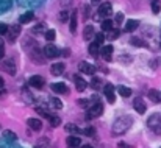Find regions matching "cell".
<instances>
[{
    "instance_id": "6da1fadb",
    "label": "cell",
    "mask_w": 161,
    "mask_h": 148,
    "mask_svg": "<svg viewBox=\"0 0 161 148\" xmlns=\"http://www.w3.org/2000/svg\"><path fill=\"white\" fill-rule=\"evenodd\" d=\"M133 123V117L131 115H120L117 117L114 122H113V126H111V133L114 136H120V134H125L130 126Z\"/></svg>"
},
{
    "instance_id": "7a4b0ae2",
    "label": "cell",
    "mask_w": 161,
    "mask_h": 148,
    "mask_svg": "<svg viewBox=\"0 0 161 148\" xmlns=\"http://www.w3.org/2000/svg\"><path fill=\"white\" fill-rule=\"evenodd\" d=\"M147 126L155 133L161 136V114H153L147 119Z\"/></svg>"
},
{
    "instance_id": "3957f363",
    "label": "cell",
    "mask_w": 161,
    "mask_h": 148,
    "mask_svg": "<svg viewBox=\"0 0 161 148\" xmlns=\"http://www.w3.org/2000/svg\"><path fill=\"white\" fill-rule=\"evenodd\" d=\"M102 112H103V104H102V103H99V101H96V103L88 109V112H86V120H91V119L100 117V115H102Z\"/></svg>"
},
{
    "instance_id": "277c9868",
    "label": "cell",
    "mask_w": 161,
    "mask_h": 148,
    "mask_svg": "<svg viewBox=\"0 0 161 148\" xmlns=\"http://www.w3.org/2000/svg\"><path fill=\"white\" fill-rule=\"evenodd\" d=\"M2 70L9 73V75H16V62L13 58H3L2 61Z\"/></svg>"
},
{
    "instance_id": "5b68a950",
    "label": "cell",
    "mask_w": 161,
    "mask_h": 148,
    "mask_svg": "<svg viewBox=\"0 0 161 148\" xmlns=\"http://www.w3.org/2000/svg\"><path fill=\"white\" fill-rule=\"evenodd\" d=\"M42 53L46 55V58H56V56L61 55V51L58 50V47H55L53 44H50V42L42 49Z\"/></svg>"
},
{
    "instance_id": "8992f818",
    "label": "cell",
    "mask_w": 161,
    "mask_h": 148,
    "mask_svg": "<svg viewBox=\"0 0 161 148\" xmlns=\"http://www.w3.org/2000/svg\"><path fill=\"white\" fill-rule=\"evenodd\" d=\"M19 34H20V24H16V25L9 27L6 36H8V41H9V42H14V41L19 38Z\"/></svg>"
},
{
    "instance_id": "52a82bcc",
    "label": "cell",
    "mask_w": 161,
    "mask_h": 148,
    "mask_svg": "<svg viewBox=\"0 0 161 148\" xmlns=\"http://www.w3.org/2000/svg\"><path fill=\"white\" fill-rule=\"evenodd\" d=\"M44 78L42 77H39V75H35V77H31L30 80H28V84L31 86V87H35V89H42L44 87Z\"/></svg>"
},
{
    "instance_id": "ba28073f",
    "label": "cell",
    "mask_w": 161,
    "mask_h": 148,
    "mask_svg": "<svg viewBox=\"0 0 161 148\" xmlns=\"http://www.w3.org/2000/svg\"><path fill=\"white\" fill-rule=\"evenodd\" d=\"M78 69H80V72L88 73V75H94V73H96V67H94L92 64L86 62V61H81V62L78 64Z\"/></svg>"
},
{
    "instance_id": "9c48e42d",
    "label": "cell",
    "mask_w": 161,
    "mask_h": 148,
    "mask_svg": "<svg viewBox=\"0 0 161 148\" xmlns=\"http://www.w3.org/2000/svg\"><path fill=\"white\" fill-rule=\"evenodd\" d=\"M109 14H113V6H111V3H109V2L102 3V5L99 6V16H100V17H107Z\"/></svg>"
},
{
    "instance_id": "30bf717a",
    "label": "cell",
    "mask_w": 161,
    "mask_h": 148,
    "mask_svg": "<svg viewBox=\"0 0 161 148\" xmlns=\"http://www.w3.org/2000/svg\"><path fill=\"white\" fill-rule=\"evenodd\" d=\"M27 125H28L30 130H33V131H36V133L42 130V122H41L39 119H35V117L28 119V120H27Z\"/></svg>"
},
{
    "instance_id": "8fae6325",
    "label": "cell",
    "mask_w": 161,
    "mask_h": 148,
    "mask_svg": "<svg viewBox=\"0 0 161 148\" xmlns=\"http://www.w3.org/2000/svg\"><path fill=\"white\" fill-rule=\"evenodd\" d=\"M103 92H105V97H107L108 103H114L116 101V95H114V86L113 84H107L103 87Z\"/></svg>"
},
{
    "instance_id": "7c38bea8",
    "label": "cell",
    "mask_w": 161,
    "mask_h": 148,
    "mask_svg": "<svg viewBox=\"0 0 161 148\" xmlns=\"http://www.w3.org/2000/svg\"><path fill=\"white\" fill-rule=\"evenodd\" d=\"M74 83H75V87H77L78 92H83V91L86 89V86H88V83H86L81 77H78V75L74 77Z\"/></svg>"
},
{
    "instance_id": "4fadbf2b",
    "label": "cell",
    "mask_w": 161,
    "mask_h": 148,
    "mask_svg": "<svg viewBox=\"0 0 161 148\" xmlns=\"http://www.w3.org/2000/svg\"><path fill=\"white\" fill-rule=\"evenodd\" d=\"M133 108H135L139 114H144V112L147 111V106H146V103H144L142 98H135V101H133Z\"/></svg>"
},
{
    "instance_id": "5bb4252c",
    "label": "cell",
    "mask_w": 161,
    "mask_h": 148,
    "mask_svg": "<svg viewBox=\"0 0 161 148\" xmlns=\"http://www.w3.org/2000/svg\"><path fill=\"white\" fill-rule=\"evenodd\" d=\"M64 70H66L64 62H55V64H52V73L56 75V77L63 75V72H64Z\"/></svg>"
},
{
    "instance_id": "9a60e30c",
    "label": "cell",
    "mask_w": 161,
    "mask_h": 148,
    "mask_svg": "<svg viewBox=\"0 0 161 148\" xmlns=\"http://www.w3.org/2000/svg\"><path fill=\"white\" fill-rule=\"evenodd\" d=\"M100 55L105 61H111V56H113V47L111 45H105L100 49Z\"/></svg>"
},
{
    "instance_id": "2e32d148",
    "label": "cell",
    "mask_w": 161,
    "mask_h": 148,
    "mask_svg": "<svg viewBox=\"0 0 161 148\" xmlns=\"http://www.w3.org/2000/svg\"><path fill=\"white\" fill-rule=\"evenodd\" d=\"M138 25H139V22H138V20H133V19H130V20H127V22H125V27H124V30H125L127 33H131V31H135V30L138 28Z\"/></svg>"
},
{
    "instance_id": "e0dca14e",
    "label": "cell",
    "mask_w": 161,
    "mask_h": 148,
    "mask_svg": "<svg viewBox=\"0 0 161 148\" xmlns=\"http://www.w3.org/2000/svg\"><path fill=\"white\" fill-rule=\"evenodd\" d=\"M66 142H67V147L69 148H77L80 144H81L80 137H78V136H74V134H72V136H69Z\"/></svg>"
},
{
    "instance_id": "ac0fdd59",
    "label": "cell",
    "mask_w": 161,
    "mask_h": 148,
    "mask_svg": "<svg viewBox=\"0 0 161 148\" xmlns=\"http://www.w3.org/2000/svg\"><path fill=\"white\" fill-rule=\"evenodd\" d=\"M50 86H52V91L56 94H67V87H66L64 83H53Z\"/></svg>"
},
{
    "instance_id": "d6986e66",
    "label": "cell",
    "mask_w": 161,
    "mask_h": 148,
    "mask_svg": "<svg viewBox=\"0 0 161 148\" xmlns=\"http://www.w3.org/2000/svg\"><path fill=\"white\" fill-rule=\"evenodd\" d=\"M33 19H35V13H33V11H27L25 14H22V16H20L19 24H28V22H31Z\"/></svg>"
},
{
    "instance_id": "ffe728a7",
    "label": "cell",
    "mask_w": 161,
    "mask_h": 148,
    "mask_svg": "<svg viewBox=\"0 0 161 148\" xmlns=\"http://www.w3.org/2000/svg\"><path fill=\"white\" fill-rule=\"evenodd\" d=\"M69 30H70V33H75V30H77V11L70 14V19H69Z\"/></svg>"
},
{
    "instance_id": "44dd1931",
    "label": "cell",
    "mask_w": 161,
    "mask_h": 148,
    "mask_svg": "<svg viewBox=\"0 0 161 148\" xmlns=\"http://www.w3.org/2000/svg\"><path fill=\"white\" fill-rule=\"evenodd\" d=\"M83 38L88 41V39H91V38H96L94 36V27L92 25H86L85 27V30H83Z\"/></svg>"
},
{
    "instance_id": "7402d4cb",
    "label": "cell",
    "mask_w": 161,
    "mask_h": 148,
    "mask_svg": "<svg viewBox=\"0 0 161 148\" xmlns=\"http://www.w3.org/2000/svg\"><path fill=\"white\" fill-rule=\"evenodd\" d=\"M49 106H50L52 109H61V108H63V101L59 98L50 97V100H49Z\"/></svg>"
},
{
    "instance_id": "603a6c76",
    "label": "cell",
    "mask_w": 161,
    "mask_h": 148,
    "mask_svg": "<svg viewBox=\"0 0 161 148\" xmlns=\"http://www.w3.org/2000/svg\"><path fill=\"white\" fill-rule=\"evenodd\" d=\"M149 98L152 100L153 103H160L161 101V94L158 91H155V89H150L149 91Z\"/></svg>"
},
{
    "instance_id": "cb8c5ba5",
    "label": "cell",
    "mask_w": 161,
    "mask_h": 148,
    "mask_svg": "<svg viewBox=\"0 0 161 148\" xmlns=\"http://www.w3.org/2000/svg\"><path fill=\"white\" fill-rule=\"evenodd\" d=\"M3 139L8 140V142H14V140L17 139V136H16V133H13V131H9V130H5V131H3Z\"/></svg>"
},
{
    "instance_id": "d4e9b609",
    "label": "cell",
    "mask_w": 161,
    "mask_h": 148,
    "mask_svg": "<svg viewBox=\"0 0 161 148\" xmlns=\"http://www.w3.org/2000/svg\"><path fill=\"white\" fill-rule=\"evenodd\" d=\"M89 53H91L94 58H97V56L100 55V49H99V45H97L96 42H92V44L89 45Z\"/></svg>"
},
{
    "instance_id": "484cf974",
    "label": "cell",
    "mask_w": 161,
    "mask_h": 148,
    "mask_svg": "<svg viewBox=\"0 0 161 148\" xmlns=\"http://www.w3.org/2000/svg\"><path fill=\"white\" fill-rule=\"evenodd\" d=\"M102 30H103V31H111V30H114V28H113V20L105 19V20L102 22Z\"/></svg>"
},
{
    "instance_id": "4316f807",
    "label": "cell",
    "mask_w": 161,
    "mask_h": 148,
    "mask_svg": "<svg viewBox=\"0 0 161 148\" xmlns=\"http://www.w3.org/2000/svg\"><path fill=\"white\" fill-rule=\"evenodd\" d=\"M119 34H120V31H119L117 28H114V30H111V31L108 33L107 39H109V41H116V39L119 38Z\"/></svg>"
},
{
    "instance_id": "83f0119b",
    "label": "cell",
    "mask_w": 161,
    "mask_h": 148,
    "mask_svg": "<svg viewBox=\"0 0 161 148\" xmlns=\"http://www.w3.org/2000/svg\"><path fill=\"white\" fill-rule=\"evenodd\" d=\"M66 130L69 131V133H74V136L75 134H78V133H83L78 126H75V125H72V123H69V125H66Z\"/></svg>"
},
{
    "instance_id": "f1b7e54d",
    "label": "cell",
    "mask_w": 161,
    "mask_h": 148,
    "mask_svg": "<svg viewBox=\"0 0 161 148\" xmlns=\"http://www.w3.org/2000/svg\"><path fill=\"white\" fill-rule=\"evenodd\" d=\"M91 86H92L96 91H99V89H100V86H102V80H100V78H97V77H92Z\"/></svg>"
},
{
    "instance_id": "f546056e",
    "label": "cell",
    "mask_w": 161,
    "mask_h": 148,
    "mask_svg": "<svg viewBox=\"0 0 161 148\" xmlns=\"http://www.w3.org/2000/svg\"><path fill=\"white\" fill-rule=\"evenodd\" d=\"M119 94H120L122 97H130V95H131V89H128V87H125V86H119Z\"/></svg>"
},
{
    "instance_id": "4dcf8cb0",
    "label": "cell",
    "mask_w": 161,
    "mask_h": 148,
    "mask_svg": "<svg viewBox=\"0 0 161 148\" xmlns=\"http://www.w3.org/2000/svg\"><path fill=\"white\" fill-rule=\"evenodd\" d=\"M49 122H50V125H52L53 128H56V126L61 125V119H59L58 115H52V117L49 119Z\"/></svg>"
},
{
    "instance_id": "1f68e13d",
    "label": "cell",
    "mask_w": 161,
    "mask_h": 148,
    "mask_svg": "<svg viewBox=\"0 0 161 148\" xmlns=\"http://www.w3.org/2000/svg\"><path fill=\"white\" fill-rule=\"evenodd\" d=\"M36 147H39V148H50V142L46 139V137H42V139H39L38 140V145Z\"/></svg>"
},
{
    "instance_id": "d6a6232c",
    "label": "cell",
    "mask_w": 161,
    "mask_h": 148,
    "mask_svg": "<svg viewBox=\"0 0 161 148\" xmlns=\"http://www.w3.org/2000/svg\"><path fill=\"white\" fill-rule=\"evenodd\" d=\"M133 45H138V47H146V42L142 41V39H139V38H131V41H130Z\"/></svg>"
},
{
    "instance_id": "836d02e7",
    "label": "cell",
    "mask_w": 161,
    "mask_h": 148,
    "mask_svg": "<svg viewBox=\"0 0 161 148\" xmlns=\"http://www.w3.org/2000/svg\"><path fill=\"white\" fill-rule=\"evenodd\" d=\"M36 112H38L39 115H42V117H46L47 120H49V119L52 117V114H49V112H47V111H46L44 108H36Z\"/></svg>"
},
{
    "instance_id": "e575fe53",
    "label": "cell",
    "mask_w": 161,
    "mask_h": 148,
    "mask_svg": "<svg viewBox=\"0 0 161 148\" xmlns=\"http://www.w3.org/2000/svg\"><path fill=\"white\" fill-rule=\"evenodd\" d=\"M58 17H59V20H61V22H66L67 19H70V17H69V11H67V9H63V11L59 13V16H58Z\"/></svg>"
},
{
    "instance_id": "d590c367",
    "label": "cell",
    "mask_w": 161,
    "mask_h": 148,
    "mask_svg": "<svg viewBox=\"0 0 161 148\" xmlns=\"http://www.w3.org/2000/svg\"><path fill=\"white\" fill-rule=\"evenodd\" d=\"M55 34H56V31H55V30H47V33H46L44 36H46V39H47L49 42H52V41L55 39Z\"/></svg>"
},
{
    "instance_id": "8d00e7d4",
    "label": "cell",
    "mask_w": 161,
    "mask_h": 148,
    "mask_svg": "<svg viewBox=\"0 0 161 148\" xmlns=\"http://www.w3.org/2000/svg\"><path fill=\"white\" fill-rule=\"evenodd\" d=\"M105 39H107V36H105L103 33H97V34H96V44H97V45H100Z\"/></svg>"
},
{
    "instance_id": "74e56055",
    "label": "cell",
    "mask_w": 161,
    "mask_h": 148,
    "mask_svg": "<svg viewBox=\"0 0 161 148\" xmlns=\"http://www.w3.org/2000/svg\"><path fill=\"white\" fill-rule=\"evenodd\" d=\"M83 133H85L86 136H89V137H92V136H96V130H94L92 126H89V128H86V130H83Z\"/></svg>"
},
{
    "instance_id": "f35d334b",
    "label": "cell",
    "mask_w": 161,
    "mask_h": 148,
    "mask_svg": "<svg viewBox=\"0 0 161 148\" xmlns=\"http://www.w3.org/2000/svg\"><path fill=\"white\" fill-rule=\"evenodd\" d=\"M8 30H9V28H8L5 24H0V34H2V36H6V34H8Z\"/></svg>"
},
{
    "instance_id": "ab89813d",
    "label": "cell",
    "mask_w": 161,
    "mask_h": 148,
    "mask_svg": "<svg viewBox=\"0 0 161 148\" xmlns=\"http://www.w3.org/2000/svg\"><path fill=\"white\" fill-rule=\"evenodd\" d=\"M42 31H44V33H47V30H44V25H42V24H39L38 27H35V28H33V33H42Z\"/></svg>"
},
{
    "instance_id": "60d3db41",
    "label": "cell",
    "mask_w": 161,
    "mask_h": 148,
    "mask_svg": "<svg viewBox=\"0 0 161 148\" xmlns=\"http://www.w3.org/2000/svg\"><path fill=\"white\" fill-rule=\"evenodd\" d=\"M24 100H25L27 103H33V95H31L30 92L25 91V92H24Z\"/></svg>"
},
{
    "instance_id": "b9f144b4",
    "label": "cell",
    "mask_w": 161,
    "mask_h": 148,
    "mask_svg": "<svg viewBox=\"0 0 161 148\" xmlns=\"http://www.w3.org/2000/svg\"><path fill=\"white\" fill-rule=\"evenodd\" d=\"M5 56V42H3V39H0V58H3Z\"/></svg>"
},
{
    "instance_id": "7bdbcfd3",
    "label": "cell",
    "mask_w": 161,
    "mask_h": 148,
    "mask_svg": "<svg viewBox=\"0 0 161 148\" xmlns=\"http://www.w3.org/2000/svg\"><path fill=\"white\" fill-rule=\"evenodd\" d=\"M152 9H153L155 14H158V13H160V3H153V5H152Z\"/></svg>"
},
{
    "instance_id": "ee69618b",
    "label": "cell",
    "mask_w": 161,
    "mask_h": 148,
    "mask_svg": "<svg viewBox=\"0 0 161 148\" xmlns=\"http://www.w3.org/2000/svg\"><path fill=\"white\" fill-rule=\"evenodd\" d=\"M117 148H133V147L128 145V144H125V142H119V144H117Z\"/></svg>"
},
{
    "instance_id": "f6af8a7d",
    "label": "cell",
    "mask_w": 161,
    "mask_h": 148,
    "mask_svg": "<svg viewBox=\"0 0 161 148\" xmlns=\"http://www.w3.org/2000/svg\"><path fill=\"white\" fill-rule=\"evenodd\" d=\"M122 20H124V16L119 13V14L116 16V22H117V24H122Z\"/></svg>"
},
{
    "instance_id": "bcb514c9",
    "label": "cell",
    "mask_w": 161,
    "mask_h": 148,
    "mask_svg": "<svg viewBox=\"0 0 161 148\" xmlns=\"http://www.w3.org/2000/svg\"><path fill=\"white\" fill-rule=\"evenodd\" d=\"M59 3H61L63 6H69V5L72 3V0H59Z\"/></svg>"
},
{
    "instance_id": "7dc6e473",
    "label": "cell",
    "mask_w": 161,
    "mask_h": 148,
    "mask_svg": "<svg viewBox=\"0 0 161 148\" xmlns=\"http://www.w3.org/2000/svg\"><path fill=\"white\" fill-rule=\"evenodd\" d=\"M89 11H91V9H89V6L86 5V6H85V17H89Z\"/></svg>"
},
{
    "instance_id": "c3c4849f",
    "label": "cell",
    "mask_w": 161,
    "mask_h": 148,
    "mask_svg": "<svg viewBox=\"0 0 161 148\" xmlns=\"http://www.w3.org/2000/svg\"><path fill=\"white\" fill-rule=\"evenodd\" d=\"M80 104L81 106H88V100H80Z\"/></svg>"
},
{
    "instance_id": "681fc988",
    "label": "cell",
    "mask_w": 161,
    "mask_h": 148,
    "mask_svg": "<svg viewBox=\"0 0 161 148\" xmlns=\"http://www.w3.org/2000/svg\"><path fill=\"white\" fill-rule=\"evenodd\" d=\"M100 2H102V0H91V3H94V5H99V6L102 5Z\"/></svg>"
},
{
    "instance_id": "f907efd6",
    "label": "cell",
    "mask_w": 161,
    "mask_h": 148,
    "mask_svg": "<svg viewBox=\"0 0 161 148\" xmlns=\"http://www.w3.org/2000/svg\"><path fill=\"white\" fill-rule=\"evenodd\" d=\"M150 3L153 5V3H160V0H150Z\"/></svg>"
},
{
    "instance_id": "816d5d0a",
    "label": "cell",
    "mask_w": 161,
    "mask_h": 148,
    "mask_svg": "<svg viewBox=\"0 0 161 148\" xmlns=\"http://www.w3.org/2000/svg\"><path fill=\"white\" fill-rule=\"evenodd\" d=\"M83 148H92V147H89V145H85V147H83Z\"/></svg>"
},
{
    "instance_id": "f5cc1de1",
    "label": "cell",
    "mask_w": 161,
    "mask_h": 148,
    "mask_svg": "<svg viewBox=\"0 0 161 148\" xmlns=\"http://www.w3.org/2000/svg\"><path fill=\"white\" fill-rule=\"evenodd\" d=\"M36 148H39V147H36Z\"/></svg>"
}]
</instances>
